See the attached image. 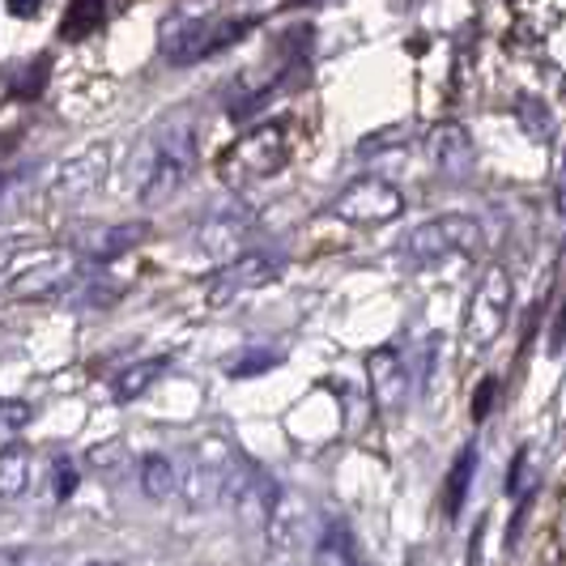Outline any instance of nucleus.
Here are the masks:
<instances>
[{
  "instance_id": "f257e3e1",
  "label": "nucleus",
  "mask_w": 566,
  "mask_h": 566,
  "mask_svg": "<svg viewBox=\"0 0 566 566\" xmlns=\"http://www.w3.org/2000/svg\"><path fill=\"white\" fill-rule=\"evenodd\" d=\"M252 34V18H175L163 30V52L170 64H197L205 56H218Z\"/></svg>"
},
{
  "instance_id": "f03ea898",
  "label": "nucleus",
  "mask_w": 566,
  "mask_h": 566,
  "mask_svg": "<svg viewBox=\"0 0 566 566\" xmlns=\"http://www.w3.org/2000/svg\"><path fill=\"white\" fill-rule=\"evenodd\" d=\"M485 248V234L482 227L473 222V218H464V213H448V218H430L422 222L418 230H409V239H405V255H409V264H439V260H448V255H478Z\"/></svg>"
},
{
  "instance_id": "7ed1b4c3",
  "label": "nucleus",
  "mask_w": 566,
  "mask_h": 566,
  "mask_svg": "<svg viewBox=\"0 0 566 566\" xmlns=\"http://www.w3.org/2000/svg\"><path fill=\"white\" fill-rule=\"evenodd\" d=\"M290 163L285 133L277 124H260L252 133H243L222 158V175L230 184H248V179H269Z\"/></svg>"
},
{
  "instance_id": "20e7f679",
  "label": "nucleus",
  "mask_w": 566,
  "mask_h": 566,
  "mask_svg": "<svg viewBox=\"0 0 566 566\" xmlns=\"http://www.w3.org/2000/svg\"><path fill=\"white\" fill-rule=\"evenodd\" d=\"M400 209H405V197H400L388 179H358L333 205V213H337L340 222H349V227L392 222V218H400Z\"/></svg>"
},
{
  "instance_id": "39448f33",
  "label": "nucleus",
  "mask_w": 566,
  "mask_h": 566,
  "mask_svg": "<svg viewBox=\"0 0 566 566\" xmlns=\"http://www.w3.org/2000/svg\"><path fill=\"white\" fill-rule=\"evenodd\" d=\"M277 273H282V260H277V255H269V252L239 255V260H230L227 269H218V273L209 277V303H213V307H227L239 294H252L260 285H269Z\"/></svg>"
},
{
  "instance_id": "423d86ee",
  "label": "nucleus",
  "mask_w": 566,
  "mask_h": 566,
  "mask_svg": "<svg viewBox=\"0 0 566 566\" xmlns=\"http://www.w3.org/2000/svg\"><path fill=\"white\" fill-rule=\"evenodd\" d=\"M192 163H197V137H192L188 124H179V128L170 133V142L158 149V163H154L149 188H145V205H158V200H167L170 192H179L184 179H188V170H192Z\"/></svg>"
},
{
  "instance_id": "0eeeda50",
  "label": "nucleus",
  "mask_w": 566,
  "mask_h": 566,
  "mask_svg": "<svg viewBox=\"0 0 566 566\" xmlns=\"http://www.w3.org/2000/svg\"><path fill=\"white\" fill-rule=\"evenodd\" d=\"M511 307V282L503 269H490L485 282L478 285V298H473V340L490 345V340L503 333Z\"/></svg>"
},
{
  "instance_id": "6e6552de",
  "label": "nucleus",
  "mask_w": 566,
  "mask_h": 566,
  "mask_svg": "<svg viewBox=\"0 0 566 566\" xmlns=\"http://www.w3.org/2000/svg\"><path fill=\"white\" fill-rule=\"evenodd\" d=\"M430 158L443 175H469L473 170V142L460 124H443L430 137Z\"/></svg>"
},
{
  "instance_id": "1a4fd4ad",
  "label": "nucleus",
  "mask_w": 566,
  "mask_h": 566,
  "mask_svg": "<svg viewBox=\"0 0 566 566\" xmlns=\"http://www.w3.org/2000/svg\"><path fill=\"white\" fill-rule=\"evenodd\" d=\"M142 490H145V499H154V503H170V499L184 490L179 464H175L170 455H145L142 460Z\"/></svg>"
},
{
  "instance_id": "9d476101",
  "label": "nucleus",
  "mask_w": 566,
  "mask_h": 566,
  "mask_svg": "<svg viewBox=\"0 0 566 566\" xmlns=\"http://www.w3.org/2000/svg\"><path fill=\"white\" fill-rule=\"evenodd\" d=\"M370 379H375V397L379 405H397L405 397V388H409V370L400 367L397 349H379L375 358H370Z\"/></svg>"
},
{
  "instance_id": "9b49d317",
  "label": "nucleus",
  "mask_w": 566,
  "mask_h": 566,
  "mask_svg": "<svg viewBox=\"0 0 566 566\" xmlns=\"http://www.w3.org/2000/svg\"><path fill=\"white\" fill-rule=\"evenodd\" d=\"M473 473H478V443H464V448H460V455H455L452 473H448V482H443V507H448V520H455V515H460V507H464Z\"/></svg>"
},
{
  "instance_id": "f8f14e48",
  "label": "nucleus",
  "mask_w": 566,
  "mask_h": 566,
  "mask_svg": "<svg viewBox=\"0 0 566 566\" xmlns=\"http://www.w3.org/2000/svg\"><path fill=\"white\" fill-rule=\"evenodd\" d=\"M170 367V358H145V363H137V367H128V370H119L115 375V384H112V392L115 400H137L145 397L163 375H167Z\"/></svg>"
},
{
  "instance_id": "ddd939ff",
  "label": "nucleus",
  "mask_w": 566,
  "mask_h": 566,
  "mask_svg": "<svg viewBox=\"0 0 566 566\" xmlns=\"http://www.w3.org/2000/svg\"><path fill=\"white\" fill-rule=\"evenodd\" d=\"M103 18H107V0H69V13H64L60 34L69 43H82V39H90L94 30L103 27Z\"/></svg>"
},
{
  "instance_id": "4468645a",
  "label": "nucleus",
  "mask_w": 566,
  "mask_h": 566,
  "mask_svg": "<svg viewBox=\"0 0 566 566\" xmlns=\"http://www.w3.org/2000/svg\"><path fill=\"white\" fill-rule=\"evenodd\" d=\"M48 73H52V60L48 56L30 60L27 69H18V73L9 77V94H13V98H39V94L48 90Z\"/></svg>"
},
{
  "instance_id": "2eb2a0df",
  "label": "nucleus",
  "mask_w": 566,
  "mask_h": 566,
  "mask_svg": "<svg viewBox=\"0 0 566 566\" xmlns=\"http://www.w3.org/2000/svg\"><path fill=\"white\" fill-rule=\"evenodd\" d=\"M142 239V227H119V230H103V234H94L90 243H85V252L94 255V260H115L119 252H128L133 243Z\"/></svg>"
},
{
  "instance_id": "dca6fc26",
  "label": "nucleus",
  "mask_w": 566,
  "mask_h": 566,
  "mask_svg": "<svg viewBox=\"0 0 566 566\" xmlns=\"http://www.w3.org/2000/svg\"><path fill=\"white\" fill-rule=\"evenodd\" d=\"M22 490H27V455L9 443L4 455H0V494L4 499H18Z\"/></svg>"
},
{
  "instance_id": "f3484780",
  "label": "nucleus",
  "mask_w": 566,
  "mask_h": 566,
  "mask_svg": "<svg viewBox=\"0 0 566 566\" xmlns=\"http://www.w3.org/2000/svg\"><path fill=\"white\" fill-rule=\"evenodd\" d=\"M30 418H34V409H30L27 400H4V405H0V430H4V439L13 443L18 430H22Z\"/></svg>"
},
{
  "instance_id": "a211bd4d",
  "label": "nucleus",
  "mask_w": 566,
  "mask_h": 566,
  "mask_svg": "<svg viewBox=\"0 0 566 566\" xmlns=\"http://www.w3.org/2000/svg\"><path fill=\"white\" fill-rule=\"evenodd\" d=\"M277 363H282V354H273V349H252L248 358H239V363L230 367V375H234V379H248V375H260V370L277 367Z\"/></svg>"
},
{
  "instance_id": "6ab92c4d",
  "label": "nucleus",
  "mask_w": 566,
  "mask_h": 566,
  "mask_svg": "<svg viewBox=\"0 0 566 566\" xmlns=\"http://www.w3.org/2000/svg\"><path fill=\"white\" fill-rule=\"evenodd\" d=\"M494 392H499V379H482V388H478V397H473V422H482L485 413H490Z\"/></svg>"
},
{
  "instance_id": "aec40b11",
  "label": "nucleus",
  "mask_w": 566,
  "mask_h": 566,
  "mask_svg": "<svg viewBox=\"0 0 566 566\" xmlns=\"http://www.w3.org/2000/svg\"><path fill=\"white\" fill-rule=\"evenodd\" d=\"M77 490V469L73 460H56V499H69Z\"/></svg>"
},
{
  "instance_id": "412c9836",
  "label": "nucleus",
  "mask_w": 566,
  "mask_h": 566,
  "mask_svg": "<svg viewBox=\"0 0 566 566\" xmlns=\"http://www.w3.org/2000/svg\"><path fill=\"white\" fill-rule=\"evenodd\" d=\"M4 4H9L13 18H34V13L43 9V0H4Z\"/></svg>"
},
{
  "instance_id": "4be33fe9",
  "label": "nucleus",
  "mask_w": 566,
  "mask_h": 566,
  "mask_svg": "<svg viewBox=\"0 0 566 566\" xmlns=\"http://www.w3.org/2000/svg\"><path fill=\"white\" fill-rule=\"evenodd\" d=\"M549 345H554V349H563L566 345V303H563V312H558V319H554V337H549Z\"/></svg>"
},
{
  "instance_id": "5701e85b",
  "label": "nucleus",
  "mask_w": 566,
  "mask_h": 566,
  "mask_svg": "<svg viewBox=\"0 0 566 566\" xmlns=\"http://www.w3.org/2000/svg\"><path fill=\"white\" fill-rule=\"evenodd\" d=\"M558 209H563V218H566V154H563V163H558Z\"/></svg>"
},
{
  "instance_id": "b1692460",
  "label": "nucleus",
  "mask_w": 566,
  "mask_h": 566,
  "mask_svg": "<svg viewBox=\"0 0 566 566\" xmlns=\"http://www.w3.org/2000/svg\"><path fill=\"white\" fill-rule=\"evenodd\" d=\"M290 4H315V0H290Z\"/></svg>"
}]
</instances>
